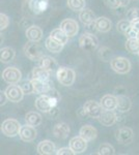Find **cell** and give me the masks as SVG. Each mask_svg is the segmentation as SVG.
Wrapping results in <instances>:
<instances>
[{
  "label": "cell",
  "mask_w": 139,
  "mask_h": 155,
  "mask_svg": "<svg viewBox=\"0 0 139 155\" xmlns=\"http://www.w3.org/2000/svg\"><path fill=\"white\" fill-rule=\"evenodd\" d=\"M56 78H57V81L62 86L70 87L74 84L76 79V74L72 68H69V67H65V66H60L58 67V69L56 71Z\"/></svg>",
  "instance_id": "6da1fadb"
},
{
  "label": "cell",
  "mask_w": 139,
  "mask_h": 155,
  "mask_svg": "<svg viewBox=\"0 0 139 155\" xmlns=\"http://www.w3.org/2000/svg\"><path fill=\"white\" fill-rule=\"evenodd\" d=\"M21 124L20 122L16 119H6L2 122L1 124V131L2 134H4L5 137H14L19 134L20 129H21Z\"/></svg>",
  "instance_id": "7a4b0ae2"
},
{
  "label": "cell",
  "mask_w": 139,
  "mask_h": 155,
  "mask_svg": "<svg viewBox=\"0 0 139 155\" xmlns=\"http://www.w3.org/2000/svg\"><path fill=\"white\" fill-rule=\"evenodd\" d=\"M79 46L85 52H92L98 48L99 41L97 36L93 35L92 33L85 32L79 37Z\"/></svg>",
  "instance_id": "3957f363"
},
{
  "label": "cell",
  "mask_w": 139,
  "mask_h": 155,
  "mask_svg": "<svg viewBox=\"0 0 139 155\" xmlns=\"http://www.w3.org/2000/svg\"><path fill=\"white\" fill-rule=\"evenodd\" d=\"M110 66L120 74H126L131 71V62L126 57H114L110 61Z\"/></svg>",
  "instance_id": "277c9868"
},
{
  "label": "cell",
  "mask_w": 139,
  "mask_h": 155,
  "mask_svg": "<svg viewBox=\"0 0 139 155\" xmlns=\"http://www.w3.org/2000/svg\"><path fill=\"white\" fill-rule=\"evenodd\" d=\"M24 54L27 58H29L32 61H37V60H40L44 56L39 42L30 41L24 46Z\"/></svg>",
  "instance_id": "5b68a950"
},
{
  "label": "cell",
  "mask_w": 139,
  "mask_h": 155,
  "mask_svg": "<svg viewBox=\"0 0 139 155\" xmlns=\"http://www.w3.org/2000/svg\"><path fill=\"white\" fill-rule=\"evenodd\" d=\"M58 101L52 98V97L46 95V94H41V96H39L35 101V107L39 111L44 112V113H48L50 110H52L54 107L57 106Z\"/></svg>",
  "instance_id": "8992f818"
},
{
  "label": "cell",
  "mask_w": 139,
  "mask_h": 155,
  "mask_svg": "<svg viewBox=\"0 0 139 155\" xmlns=\"http://www.w3.org/2000/svg\"><path fill=\"white\" fill-rule=\"evenodd\" d=\"M2 80L7 84H19L22 80V72L19 68L14 66L6 67L2 71Z\"/></svg>",
  "instance_id": "52a82bcc"
},
{
  "label": "cell",
  "mask_w": 139,
  "mask_h": 155,
  "mask_svg": "<svg viewBox=\"0 0 139 155\" xmlns=\"http://www.w3.org/2000/svg\"><path fill=\"white\" fill-rule=\"evenodd\" d=\"M83 110H84L85 114L87 115L89 118L92 119H99L103 112V107L101 104L95 101H87L83 104Z\"/></svg>",
  "instance_id": "ba28073f"
},
{
  "label": "cell",
  "mask_w": 139,
  "mask_h": 155,
  "mask_svg": "<svg viewBox=\"0 0 139 155\" xmlns=\"http://www.w3.org/2000/svg\"><path fill=\"white\" fill-rule=\"evenodd\" d=\"M5 94L9 101L12 102H20L24 97V91L22 90L21 86L17 84H11L6 87Z\"/></svg>",
  "instance_id": "9c48e42d"
},
{
  "label": "cell",
  "mask_w": 139,
  "mask_h": 155,
  "mask_svg": "<svg viewBox=\"0 0 139 155\" xmlns=\"http://www.w3.org/2000/svg\"><path fill=\"white\" fill-rule=\"evenodd\" d=\"M36 136H37V131L35 129L34 126L32 125H29V124H25V125H22L21 126V129H20V132H19V137L22 140L23 142H32L36 139Z\"/></svg>",
  "instance_id": "30bf717a"
},
{
  "label": "cell",
  "mask_w": 139,
  "mask_h": 155,
  "mask_svg": "<svg viewBox=\"0 0 139 155\" xmlns=\"http://www.w3.org/2000/svg\"><path fill=\"white\" fill-rule=\"evenodd\" d=\"M134 137L133 130L130 127H122L115 132V139L120 144L128 145L132 143Z\"/></svg>",
  "instance_id": "8fae6325"
},
{
  "label": "cell",
  "mask_w": 139,
  "mask_h": 155,
  "mask_svg": "<svg viewBox=\"0 0 139 155\" xmlns=\"http://www.w3.org/2000/svg\"><path fill=\"white\" fill-rule=\"evenodd\" d=\"M69 146L75 152V154H81L87 149V141L83 139L81 136L74 137L70 140Z\"/></svg>",
  "instance_id": "7c38bea8"
},
{
  "label": "cell",
  "mask_w": 139,
  "mask_h": 155,
  "mask_svg": "<svg viewBox=\"0 0 139 155\" xmlns=\"http://www.w3.org/2000/svg\"><path fill=\"white\" fill-rule=\"evenodd\" d=\"M60 28L69 35V37H73L77 35L78 31H79V25H78L77 21L73 19H64L60 23Z\"/></svg>",
  "instance_id": "4fadbf2b"
},
{
  "label": "cell",
  "mask_w": 139,
  "mask_h": 155,
  "mask_svg": "<svg viewBox=\"0 0 139 155\" xmlns=\"http://www.w3.org/2000/svg\"><path fill=\"white\" fill-rule=\"evenodd\" d=\"M36 151L41 155H53L57 153L56 147L53 142L49 140H45V141L40 142L36 147Z\"/></svg>",
  "instance_id": "5bb4252c"
},
{
  "label": "cell",
  "mask_w": 139,
  "mask_h": 155,
  "mask_svg": "<svg viewBox=\"0 0 139 155\" xmlns=\"http://www.w3.org/2000/svg\"><path fill=\"white\" fill-rule=\"evenodd\" d=\"M116 120H117V116L112 110H103L101 116L99 117V122L106 127L113 125Z\"/></svg>",
  "instance_id": "9a60e30c"
},
{
  "label": "cell",
  "mask_w": 139,
  "mask_h": 155,
  "mask_svg": "<svg viewBox=\"0 0 139 155\" xmlns=\"http://www.w3.org/2000/svg\"><path fill=\"white\" fill-rule=\"evenodd\" d=\"M26 37L30 41L40 42L43 38V30L36 25H30L26 29Z\"/></svg>",
  "instance_id": "2e32d148"
},
{
  "label": "cell",
  "mask_w": 139,
  "mask_h": 155,
  "mask_svg": "<svg viewBox=\"0 0 139 155\" xmlns=\"http://www.w3.org/2000/svg\"><path fill=\"white\" fill-rule=\"evenodd\" d=\"M79 20L85 26H92V25H95L97 18H96L95 12L92 9L84 8L81 12H79Z\"/></svg>",
  "instance_id": "e0dca14e"
},
{
  "label": "cell",
  "mask_w": 139,
  "mask_h": 155,
  "mask_svg": "<svg viewBox=\"0 0 139 155\" xmlns=\"http://www.w3.org/2000/svg\"><path fill=\"white\" fill-rule=\"evenodd\" d=\"M70 131H71L70 126L67 123H64V122L55 124L54 127H53V134H54V137L60 140L67 139Z\"/></svg>",
  "instance_id": "ac0fdd59"
},
{
  "label": "cell",
  "mask_w": 139,
  "mask_h": 155,
  "mask_svg": "<svg viewBox=\"0 0 139 155\" xmlns=\"http://www.w3.org/2000/svg\"><path fill=\"white\" fill-rule=\"evenodd\" d=\"M96 29L100 32L106 33V32H109L111 28H112V22L110 21V19H108L107 17H99L97 18L93 25Z\"/></svg>",
  "instance_id": "d6986e66"
},
{
  "label": "cell",
  "mask_w": 139,
  "mask_h": 155,
  "mask_svg": "<svg viewBox=\"0 0 139 155\" xmlns=\"http://www.w3.org/2000/svg\"><path fill=\"white\" fill-rule=\"evenodd\" d=\"M31 81H32V84H33L34 92L37 94H45L51 88H53V83L51 81L44 82V81H40V80H34V79H31Z\"/></svg>",
  "instance_id": "ffe728a7"
},
{
  "label": "cell",
  "mask_w": 139,
  "mask_h": 155,
  "mask_svg": "<svg viewBox=\"0 0 139 155\" xmlns=\"http://www.w3.org/2000/svg\"><path fill=\"white\" fill-rule=\"evenodd\" d=\"M79 136H81L83 139H85L87 142L93 141L95 139H97L98 137V131L92 125H83L79 130Z\"/></svg>",
  "instance_id": "44dd1931"
},
{
  "label": "cell",
  "mask_w": 139,
  "mask_h": 155,
  "mask_svg": "<svg viewBox=\"0 0 139 155\" xmlns=\"http://www.w3.org/2000/svg\"><path fill=\"white\" fill-rule=\"evenodd\" d=\"M101 106L104 110H112L114 111L117 107V97L111 94H106L101 98Z\"/></svg>",
  "instance_id": "7402d4cb"
},
{
  "label": "cell",
  "mask_w": 139,
  "mask_h": 155,
  "mask_svg": "<svg viewBox=\"0 0 139 155\" xmlns=\"http://www.w3.org/2000/svg\"><path fill=\"white\" fill-rule=\"evenodd\" d=\"M50 72L49 71L45 69L44 67H42L41 65L36 66L32 69L31 72V79L34 80H40V81H44V82H49L50 81Z\"/></svg>",
  "instance_id": "603a6c76"
},
{
  "label": "cell",
  "mask_w": 139,
  "mask_h": 155,
  "mask_svg": "<svg viewBox=\"0 0 139 155\" xmlns=\"http://www.w3.org/2000/svg\"><path fill=\"white\" fill-rule=\"evenodd\" d=\"M40 65L44 67L45 69H47V71H49L50 72L56 71L58 69V64L56 60L50 56H43L40 59Z\"/></svg>",
  "instance_id": "cb8c5ba5"
},
{
  "label": "cell",
  "mask_w": 139,
  "mask_h": 155,
  "mask_svg": "<svg viewBox=\"0 0 139 155\" xmlns=\"http://www.w3.org/2000/svg\"><path fill=\"white\" fill-rule=\"evenodd\" d=\"M64 45L60 44L59 41L52 38L51 36H49L45 41V47H46V49L49 52H52V53H59V52H61L62 49H64Z\"/></svg>",
  "instance_id": "d4e9b609"
},
{
  "label": "cell",
  "mask_w": 139,
  "mask_h": 155,
  "mask_svg": "<svg viewBox=\"0 0 139 155\" xmlns=\"http://www.w3.org/2000/svg\"><path fill=\"white\" fill-rule=\"evenodd\" d=\"M49 0H28L29 7L34 14H41L47 8Z\"/></svg>",
  "instance_id": "484cf974"
},
{
  "label": "cell",
  "mask_w": 139,
  "mask_h": 155,
  "mask_svg": "<svg viewBox=\"0 0 139 155\" xmlns=\"http://www.w3.org/2000/svg\"><path fill=\"white\" fill-rule=\"evenodd\" d=\"M116 97H117V107H116V110H118L122 113H126V112L130 111L131 107H132L131 99L126 95H117Z\"/></svg>",
  "instance_id": "4316f807"
},
{
  "label": "cell",
  "mask_w": 139,
  "mask_h": 155,
  "mask_svg": "<svg viewBox=\"0 0 139 155\" xmlns=\"http://www.w3.org/2000/svg\"><path fill=\"white\" fill-rule=\"evenodd\" d=\"M43 121V118H42V115L37 112H28L26 115H25V122L29 125H32L34 127L41 125Z\"/></svg>",
  "instance_id": "83f0119b"
},
{
  "label": "cell",
  "mask_w": 139,
  "mask_h": 155,
  "mask_svg": "<svg viewBox=\"0 0 139 155\" xmlns=\"http://www.w3.org/2000/svg\"><path fill=\"white\" fill-rule=\"evenodd\" d=\"M1 55H0V59H1L2 63H9L14 60L15 56H16V52L12 48L9 47H5V48L1 49Z\"/></svg>",
  "instance_id": "f1b7e54d"
},
{
  "label": "cell",
  "mask_w": 139,
  "mask_h": 155,
  "mask_svg": "<svg viewBox=\"0 0 139 155\" xmlns=\"http://www.w3.org/2000/svg\"><path fill=\"white\" fill-rule=\"evenodd\" d=\"M50 36H51L52 38L56 39L57 41H59L60 44H62V45H65L69 41V35H68L61 28H56V29L52 30L51 33H50Z\"/></svg>",
  "instance_id": "f546056e"
},
{
  "label": "cell",
  "mask_w": 139,
  "mask_h": 155,
  "mask_svg": "<svg viewBox=\"0 0 139 155\" xmlns=\"http://www.w3.org/2000/svg\"><path fill=\"white\" fill-rule=\"evenodd\" d=\"M126 49L129 53L137 54L139 53V39L137 37L134 38H128L126 41Z\"/></svg>",
  "instance_id": "4dcf8cb0"
},
{
  "label": "cell",
  "mask_w": 139,
  "mask_h": 155,
  "mask_svg": "<svg viewBox=\"0 0 139 155\" xmlns=\"http://www.w3.org/2000/svg\"><path fill=\"white\" fill-rule=\"evenodd\" d=\"M98 56L101 60H103V61H105V62L111 61V60L114 58V57H113V52L111 51L109 48H107V47H103V48H101L99 50Z\"/></svg>",
  "instance_id": "1f68e13d"
},
{
  "label": "cell",
  "mask_w": 139,
  "mask_h": 155,
  "mask_svg": "<svg viewBox=\"0 0 139 155\" xmlns=\"http://www.w3.org/2000/svg\"><path fill=\"white\" fill-rule=\"evenodd\" d=\"M68 6L73 12H81L85 8V0H68Z\"/></svg>",
  "instance_id": "d6a6232c"
},
{
  "label": "cell",
  "mask_w": 139,
  "mask_h": 155,
  "mask_svg": "<svg viewBox=\"0 0 139 155\" xmlns=\"http://www.w3.org/2000/svg\"><path fill=\"white\" fill-rule=\"evenodd\" d=\"M98 154H102V155H113L115 154V149L113 148L112 145L104 143L99 147L98 150Z\"/></svg>",
  "instance_id": "836d02e7"
},
{
  "label": "cell",
  "mask_w": 139,
  "mask_h": 155,
  "mask_svg": "<svg viewBox=\"0 0 139 155\" xmlns=\"http://www.w3.org/2000/svg\"><path fill=\"white\" fill-rule=\"evenodd\" d=\"M116 28L118 31L123 34H126L127 32L132 28V24L129 20H120L117 24H116Z\"/></svg>",
  "instance_id": "e575fe53"
},
{
  "label": "cell",
  "mask_w": 139,
  "mask_h": 155,
  "mask_svg": "<svg viewBox=\"0 0 139 155\" xmlns=\"http://www.w3.org/2000/svg\"><path fill=\"white\" fill-rule=\"evenodd\" d=\"M22 90L24 91L25 94H31V93H35L34 92V88H33V84H32L31 80H25V81H22L21 84Z\"/></svg>",
  "instance_id": "d590c367"
},
{
  "label": "cell",
  "mask_w": 139,
  "mask_h": 155,
  "mask_svg": "<svg viewBox=\"0 0 139 155\" xmlns=\"http://www.w3.org/2000/svg\"><path fill=\"white\" fill-rule=\"evenodd\" d=\"M126 16H127V20H129L130 22H132L136 19H139V8L132 7L126 12Z\"/></svg>",
  "instance_id": "8d00e7d4"
},
{
  "label": "cell",
  "mask_w": 139,
  "mask_h": 155,
  "mask_svg": "<svg viewBox=\"0 0 139 155\" xmlns=\"http://www.w3.org/2000/svg\"><path fill=\"white\" fill-rule=\"evenodd\" d=\"M9 24V18L5 14H2L1 12V14H0V29H1V31L6 29Z\"/></svg>",
  "instance_id": "74e56055"
},
{
  "label": "cell",
  "mask_w": 139,
  "mask_h": 155,
  "mask_svg": "<svg viewBox=\"0 0 139 155\" xmlns=\"http://www.w3.org/2000/svg\"><path fill=\"white\" fill-rule=\"evenodd\" d=\"M58 155H74L75 152L71 149V147H64V148H60L57 150V153Z\"/></svg>",
  "instance_id": "f35d334b"
},
{
  "label": "cell",
  "mask_w": 139,
  "mask_h": 155,
  "mask_svg": "<svg viewBox=\"0 0 139 155\" xmlns=\"http://www.w3.org/2000/svg\"><path fill=\"white\" fill-rule=\"evenodd\" d=\"M104 3L106 6H108L109 8L116 9L117 7H120V3L117 2V0H104Z\"/></svg>",
  "instance_id": "ab89813d"
},
{
  "label": "cell",
  "mask_w": 139,
  "mask_h": 155,
  "mask_svg": "<svg viewBox=\"0 0 139 155\" xmlns=\"http://www.w3.org/2000/svg\"><path fill=\"white\" fill-rule=\"evenodd\" d=\"M126 36H128V38H134V37H137L138 36V32L136 30H134L133 28H131L127 33L125 34Z\"/></svg>",
  "instance_id": "60d3db41"
},
{
  "label": "cell",
  "mask_w": 139,
  "mask_h": 155,
  "mask_svg": "<svg viewBox=\"0 0 139 155\" xmlns=\"http://www.w3.org/2000/svg\"><path fill=\"white\" fill-rule=\"evenodd\" d=\"M48 115H50V116L52 117V118H55V117L57 116L58 114H59V110H58V107H57V106L56 107H53L52 110H50L49 112L47 113Z\"/></svg>",
  "instance_id": "b9f144b4"
},
{
  "label": "cell",
  "mask_w": 139,
  "mask_h": 155,
  "mask_svg": "<svg viewBox=\"0 0 139 155\" xmlns=\"http://www.w3.org/2000/svg\"><path fill=\"white\" fill-rule=\"evenodd\" d=\"M7 101H9V98H7L5 92H1V94H0V104H1V106H4Z\"/></svg>",
  "instance_id": "7bdbcfd3"
},
{
  "label": "cell",
  "mask_w": 139,
  "mask_h": 155,
  "mask_svg": "<svg viewBox=\"0 0 139 155\" xmlns=\"http://www.w3.org/2000/svg\"><path fill=\"white\" fill-rule=\"evenodd\" d=\"M117 2L120 3V6H127L130 2V0H117Z\"/></svg>",
  "instance_id": "ee69618b"
},
{
  "label": "cell",
  "mask_w": 139,
  "mask_h": 155,
  "mask_svg": "<svg viewBox=\"0 0 139 155\" xmlns=\"http://www.w3.org/2000/svg\"><path fill=\"white\" fill-rule=\"evenodd\" d=\"M137 38L139 39V33H138V36H137Z\"/></svg>",
  "instance_id": "f6af8a7d"
},
{
  "label": "cell",
  "mask_w": 139,
  "mask_h": 155,
  "mask_svg": "<svg viewBox=\"0 0 139 155\" xmlns=\"http://www.w3.org/2000/svg\"><path fill=\"white\" fill-rule=\"evenodd\" d=\"M138 56H139V53H138Z\"/></svg>",
  "instance_id": "bcb514c9"
}]
</instances>
